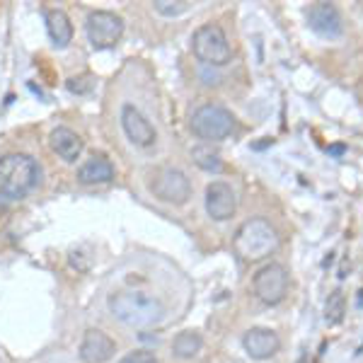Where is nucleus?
Returning <instances> with one entry per match:
<instances>
[{
	"instance_id": "obj_8",
	"label": "nucleus",
	"mask_w": 363,
	"mask_h": 363,
	"mask_svg": "<svg viewBox=\"0 0 363 363\" xmlns=\"http://www.w3.org/2000/svg\"><path fill=\"white\" fill-rule=\"evenodd\" d=\"M124 34V20L109 10H95L87 15V39L95 49H112Z\"/></svg>"
},
{
	"instance_id": "obj_10",
	"label": "nucleus",
	"mask_w": 363,
	"mask_h": 363,
	"mask_svg": "<svg viewBox=\"0 0 363 363\" xmlns=\"http://www.w3.org/2000/svg\"><path fill=\"white\" fill-rule=\"evenodd\" d=\"M206 211L213 220H228L238 211V194L228 182H211L206 186Z\"/></svg>"
},
{
	"instance_id": "obj_23",
	"label": "nucleus",
	"mask_w": 363,
	"mask_h": 363,
	"mask_svg": "<svg viewBox=\"0 0 363 363\" xmlns=\"http://www.w3.org/2000/svg\"><path fill=\"white\" fill-rule=\"evenodd\" d=\"M344 150H347V148H344V145H332V148H330V153H335V155H342Z\"/></svg>"
},
{
	"instance_id": "obj_17",
	"label": "nucleus",
	"mask_w": 363,
	"mask_h": 363,
	"mask_svg": "<svg viewBox=\"0 0 363 363\" xmlns=\"http://www.w3.org/2000/svg\"><path fill=\"white\" fill-rule=\"evenodd\" d=\"M201 347H203V342L196 332H179L172 342V354L177 356V359H194L199 351H201Z\"/></svg>"
},
{
	"instance_id": "obj_22",
	"label": "nucleus",
	"mask_w": 363,
	"mask_h": 363,
	"mask_svg": "<svg viewBox=\"0 0 363 363\" xmlns=\"http://www.w3.org/2000/svg\"><path fill=\"white\" fill-rule=\"evenodd\" d=\"M66 85H68L70 92H78V95H85V92L92 90V80L90 78H70Z\"/></svg>"
},
{
	"instance_id": "obj_3",
	"label": "nucleus",
	"mask_w": 363,
	"mask_h": 363,
	"mask_svg": "<svg viewBox=\"0 0 363 363\" xmlns=\"http://www.w3.org/2000/svg\"><path fill=\"white\" fill-rule=\"evenodd\" d=\"M233 247L245 262H259L279 247V235L264 218H250L238 228Z\"/></svg>"
},
{
	"instance_id": "obj_5",
	"label": "nucleus",
	"mask_w": 363,
	"mask_h": 363,
	"mask_svg": "<svg viewBox=\"0 0 363 363\" xmlns=\"http://www.w3.org/2000/svg\"><path fill=\"white\" fill-rule=\"evenodd\" d=\"M189 126L196 138L211 143V140H223L230 136L235 128V116L220 104H203L191 114Z\"/></svg>"
},
{
	"instance_id": "obj_21",
	"label": "nucleus",
	"mask_w": 363,
	"mask_h": 363,
	"mask_svg": "<svg viewBox=\"0 0 363 363\" xmlns=\"http://www.w3.org/2000/svg\"><path fill=\"white\" fill-rule=\"evenodd\" d=\"M119 363H160V361L155 359L153 351L138 349V351H131V354H126Z\"/></svg>"
},
{
	"instance_id": "obj_1",
	"label": "nucleus",
	"mask_w": 363,
	"mask_h": 363,
	"mask_svg": "<svg viewBox=\"0 0 363 363\" xmlns=\"http://www.w3.org/2000/svg\"><path fill=\"white\" fill-rule=\"evenodd\" d=\"M109 313L128 327H155L165 318V306L145 291H116L109 296Z\"/></svg>"
},
{
	"instance_id": "obj_13",
	"label": "nucleus",
	"mask_w": 363,
	"mask_h": 363,
	"mask_svg": "<svg viewBox=\"0 0 363 363\" xmlns=\"http://www.w3.org/2000/svg\"><path fill=\"white\" fill-rule=\"evenodd\" d=\"M242 347L252 359L267 361L281 349V339L274 330H267V327H252L247 335L242 337Z\"/></svg>"
},
{
	"instance_id": "obj_12",
	"label": "nucleus",
	"mask_w": 363,
	"mask_h": 363,
	"mask_svg": "<svg viewBox=\"0 0 363 363\" xmlns=\"http://www.w3.org/2000/svg\"><path fill=\"white\" fill-rule=\"evenodd\" d=\"M308 22L320 37H330V39H337L342 37L344 32V22H342V15L339 10L335 8L332 3H313L308 8Z\"/></svg>"
},
{
	"instance_id": "obj_9",
	"label": "nucleus",
	"mask_w": 363,
	"mask_h": 363,
	"mask_svg": "<svg viewBox=\"0 0 363 363\" xmlns=\"http://www.w3.org/2000/svg\"><path fill=\"white\" fill-rule=\"evenodd\" d=\"M121 126H124L128 140L138 148H148V145L155 143L157 133H155V126L145 119V114L136 109L133 104H124L121 107Z\"/></svg>"
},
{
	"instance_id": "obj_20",
	"label": "nucleus",
	"mask_w": 363,
	"mask_h": 363,
	"mask_svg": "<svg viewBox=\"0 0 363 363\" xmlns=\"http://www.w3.org/2000/svg\"><path fill=\"white\" fill-rule=\"evenodd\" d=\"M194 162L196 165H201L203 169H220V160L216 153H211L206 148H194Z\"/></svg>"
},
{
	"instance_id": "obj_14",
	"label": "nucleus",
	"mask_w": 363,
	"mask_h": 363,
	"mask_svg": "<svg viewBox=\"0 0 363 363\" xmlns=\"http://www.w3.org/2000/svg\"><path fill=\"white\" fill-rule=\"evenodd\" d=\"M49 145H51V150H54L58 157H63L66 162H75L80 157V153H83V138L68 126L54 128L49 136Z\"/></svg>"
},
{
	"instance_id": "obj_11",
	"label": "nucleus",
	"mask_w": 363,
	"mask_h": 363,
	"mask_svg": "<svg viewBox=\"0 0 363 363\" xmlns=\"http://www.w3.org/2000/svg\"><path fill=\"white\" fill-rule=\"evenodd\" d=\"M116 354V342L102 330H87L80 342L78 356L83 363H107Z\"/></svg>"
},
{
	"instance_id": "obj_18",
	"label": "nucleus",
	"mask_w": 363,
	"mask_h": 363,
	"mask_svg": "<svg viewBox=\"0 0 363 363\" xmlns=\"http://www.w3.org/2000/svg\"><path fill=\"white\" fill-rule=\"evenodd\" d=\"M153 5L155 13H160L162 17H177L191 8V3H186V0H155Z\"/></svg>"
},
{
	"instance_id": "obj_19",
	"label": "nucleus",
	"mask_w": 363,
	"mask_h": 363,
	"mask_svg": "<svg viewBox=\"0 0 363 363\" xmlns=\"http://www.w3.org/2000/svg\"><path fill=\"white\" fill-rule=\"evenodd\" d=\"M327 322L330 325H337V322H342L344 318V296L342 291H335V294L330 296V301H327Z\"/></svg>"
},
{
	"instance_id": "obj_15",
	"label": "nucleus",
	"mask_w": 363,
	"mask_h": 363,
	"mask_svg": "<svg viewBox=\"0 0 363 363\" xmlns=\"http://www.w3.org/2000/svg\"><path fill=\"white\" fill-rule=\"evenodd\" d=\"M114 179V165L102 155H95L80 165L78 169V182L80 184H107Z\"/></svg>"
},
{
	"instance_id": "obj_2",
	"label": "nucleus",
	"mask_w": 363,
	"mask_h": 363,
	"mask_svg": "<svg viewBox=\"0 0 363 363\" xmlns=\"http://www.w3.org/2000/svg\"><path fill=\"white\" fill-rule=\"evenodd\" d=\"M39 165L34 157L10 153L0 157V199H22L39 184Z\"/></svg>"
},
{
	"instance_id": "obj_6",
	"label": "nucleus",
	"mask_w": 363,
	"mask_h": 363,
	"mask_svg": "<svg viewBox=\"0 0 363 363\" xmlns=\"http://www.w3.org/2000/svg\"><path fill=\"white\" fill-rule=\"evenodd\" d=\"M150 191L157 201L172 203V206H182V203L189 201L191 196V182L182 169L174 167H160L153 172L150 179Z\"/></svg>"
},
{
	"instance_id": "obj_4",
	"label": "nucleus",
	"mask_w": 363,
	"mask_h": 363,
	"mask_svg": "<svg viewBox=\"0 0 363 363\" xmlns=\"http://www.w3.org/2000/svg\"><path fill=\"white\" fill-rule=\"evenodd\" d=\"M191 51L206 66H225L233 58L230 42L220 25H201L191 37Z\"/></svg>"
},
{
	"instance_id": "obj_16",
	"label": "nucleus",
	"mask_w": 363,
	"mask_h": 363,
	"mask_svg": "<svg viewBox=\"0 0 363 363\" xmlns=\"http://www.w3.org/2000/svg\"><path fill=\"white\" fill-rule=\"evenodd\" d=\"M44 17H46V29H49L51 42H54L58 49H63V46H68L73 42V25H70L68 15L63 13V10L51 8V10H46Z\"/></svg>"
},
{
	"instance_id": "obj_7",
	"label": "nucleus",
	"mask_w": 363,
	"mask_h": 363,
	"mask_svg": "<svg viewBox=\"0 0 363 363\" xmlns=\"http://www.w3.org/2000/svg\"><path fill=\"white\" fill-rule=\"evenodd\" d=\"M252 289H255V296L259 298L267 306H277L289 294V272L284 267L272 262V264H264L259 272L255 274V281H252Z\"/></svg>"
},
{
	"instance_id": "obj_24",
	"label": "nucleus",
	"mask_w": 363,
	"mask_h": 363,
	"mask_svg": "<svg viewBox=\"0 0 363 363\" xmlns=\"http://www.w3.org/2000/svg\"><path fill=\"white\" fill-rule=\"evenodd\" d=\"M359 294H361L359 296V306H363V291H359Z\"/></svg>"
}]
</instances>
